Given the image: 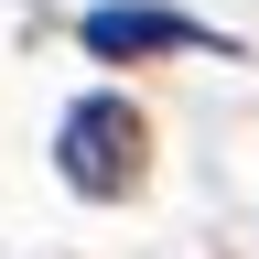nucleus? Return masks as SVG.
<instances>
[{
  "instance_id": "f257e3e1",
  "label": "nucleus",
  "mask_w": 259,
  "mask_h": 259,
  "mask_svg": "<svg viewBox=\"0 0 259 259\" xmlns=\"http://www.w3.org/2000/svg\"><path fill=\"white\" fill-rule=\"evenodd\" d=\"M141 108H130V97H76V108H65V130H54V162H65V184L87 194V205H119L130 184H141Z\"/></svg>"
},
{
  "instance_id": "f03ea898",
  "label": "nucleus",
  "mask_w": 259,
  "mask_h": 259,
  "mask_svg": "<svg viewBox=\"0 0 259 259\" xmlns=\"http://www.w3.org/2000/svg\"><path fill=\"white\" fill-rule=\"evenodd\" d=\"M216 32L184 22V11H151V0H108V11H87V54L97 65H130V54H205Z\"/></svg>"
}]
</instances>
